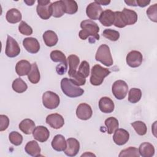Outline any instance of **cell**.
<instances>
[{
    "label": "cell",
    "mask_w": 157,
    "mask_h": 157,
    "mask_svg": "<svg viewBox=\"0 0 157 157\" xmlns=\"http://www.w3.org/2000/svg\"><path fill=\"white\" fill-rule=\"evenodd\" d=\"M80 30L78 36L82 40H86L88 37H92L95 40L99 39V27L98 25L91 20H85L81 22Z\"/></svg>",
    "instance_id": "obj_1"
},
{
    "label": "cell",
    "mask_w": 157,
    "mask_h": 157,
    "mask_svg": "<svg viewBox=\"0 0 157 157\" xmlns=\"http://www.w3.org/2000/svg\"><path fill=\"white\" fill-rule=\"evenodd\" d=\"M63 93L69 98H77L81 96L84 93V90L78 86L75 85L70 78H63L60 83Z\"/></svg>",
    "instance_id": "obj_2"
},
{
    "label": "cell",
    "mask_w": 157,
    "mask_h": 157,
    "mask_svg": "<svg viewBox=\"0 0 157 157\" xmlns=\"http://www.w3.org/2000/svg\"><path fill=\"white\" fill-rule=\"evenodd\" d=\"M110 74L109 69L103 67L99 64H95L91 70V76L90 82L92 85H101L104 78Z\"/></svg>",
    "instance_id": "obj_3"
},
{
    "label": "cell",
    "mask_w": 157,
    "mask_h": 157,
    "mask_svg": "<svg viewBox=\"0 0 157 157\" xmlns=\"http://www.w3.org/2000/svg\"><path fill=\"white\" fill-rule=\"evenodd\" d=\"M95 59L107 67L111 66L113 64L110 48L106 44H102L98 47L96 53Z\"/></svg>",
    "instance_id": "obj_4"
},
{
    "label": "cell",
    "mask_w": 157,
    "mask_h": 157,
    "mask_svg": "<svg viewBox=\"0 0 157 157\" xmlns=\"http://www.w3.org/2000/svg\"><path fill=\"white\" fill-rule=\"evenodd\" d=\"M36 11L42 19H49L53 14L52 2L50 0H38Z\"/></svg>",
    "instance_id": "obj_5"
},
{
    "label": "cell",
    "mask_w": 157,
    "mask_h": 157,
    "mask_svg": "<svg viewBox=\"0 0 157 157\" xmlns=\"http://www.w3.org/2000/svg\"><path fill=\"white\" fill-rule=\"evenodd\" d=\"M59 96L51 91H45L42 95V103L44 106L48 109H55L59 104Z\"/></svg>",
    "instance_id": "obj_6"
},
{
    "label": "cell",
    "mask_w": 157,
    "mask_h": 157,
    "mask_svg": "<svg viewBox=\"0 0 157 157\" xmlns=\"http://www.w3.org/2000/svg\"><path fill=\"white\" fill-rule=\"evenodd\" d=\"M112 91L113 96L118 100L123 99L128 91V84L122 80L115 81L112 86Z\"/></svg>",
    "instance_id": "obj_7"
},
{
    "label": "cell",
    "mask_w": 157,
    "mask_h": 157,
    "mask_svg": "<svg viewBox=\"0 0 157 157\" xmlns=\"http://www.w3.org/2000/svg\"><path fill=\"white\" fill-rule=\"evenodd\" d=\"M20 53V48L18 42L11 36H7L5 50L6 55L9 58L17 56Z\"/></svg>",
    "instance_id": "obj_8"
},
{
    "label": "cell",
    "mask_w": 157,
    "mask_h": 157,
    "mask_svg": "<svg viewBox=\"0 0 157 157\" xmlns=\"http://www.w3.org/2000/svg\"><path fill=\"white\" fill-rule=\"evenodd\" d=\"M142 54L137 50H132L129 52L126 58L127 64L132 68L140 66L142 63Z\"/></svg>",
    "instance_id": "obj_9"
},
{
    "label": "cell",
    "mask_w": 157,
    "mask_h": 157,
    "mask_svg": "<svg viewBox=\"0 0 157 157\" xmlns=\"http://www.w3.org/2000/svg\"><path fill=\"white\" fill-rule=\"evenodd\" d=\"M101 6L95 1L89 4L86 9V13L87 17L91 20H99V17L102 12Z\"/></svg>",
    "instance_id": "obj_10"
},
{
    "label": "cell",
    "mask_w": 157,
    "mask_h": 157,
    "mask_svg": "<svg viewBox=\"0 0 157 157\" xmlns=\"http://www.w3.org/2000/svg\"><path fill=\"white\" fill-rule=\"evenodd\" d=\"M46 123L53 129H58L64 124V120L62 115L59 113H52L46 117Z\"/></svg>",
    "instance_id": "obj_11"
},
{
    "label": "cell",
    "mask_w": 157,
    "mask_h": 157,
    "mask_svg": "<svg viewBox=\"0 0 157 157\" xmlns=\"http://www.w3.org/2000/svg\"><path fill=\"white\" fill-rule=\"evenodd\" d=\"M67 147L64 150V153L68 156L72 157L77 155L80 150V143L75 138H68L66 140Z\"/></svg>",
    "instance_id": "obj_12"
},
{
    "label": "cell",
    "mask_w": 157,
    "mask_h": 157,
    "mask_svg": "<svg viewBox=\"0 0 157 157\" xmlns=\"http://www.w3.org/2000/svg\"><path fill=\"white\" fill-rule=\"evenodd\" d=\"M93 115V110L91 106L86 103L80 104L76 109V115L78 118L82 120L90 119Z\"/></svg>",
    "instance_id": "obj_13"
},
{
    "label": "cell",
    "mask_w": 157,
    "mask_h": 157,
    "mask_svg": "<svg viewBox=\"0 0 157 157\" xmlns=\"http://www.w3.org/2000/svg\"><path fill=\"white\" fill-rule=\"evenodd\" d=\"M129 139V134L124 129L118 128L113 136L114 143L118 145H123L128 142Z\"/></svg>",
    "instance_id": "obj_14"
},
{
    "label": "cell",
    "mask_w": 157,
    "mask_h": 157,
    "mask_svg": "<svg viewBox=\"0 0 157 157\" xmlns=\"http://www.w3.org/2000/svg\"><path fill=\"white\" fill-rule=\"evenodd\" d=\"M23 45L27 52L30 53H36L40 50V44L34 37H26L23 40Z\"/></svg>",
    "instance_id": "obj_15"
},
{
    "label": "cell",
    "mask_w": 157,
    "mask_h": 157,
    "mask_svg": "<svg viewBox=\"0 0 157 157\" xmlns=\"http://www.w3.org/2000/svg\"><path fill=\"white\" fill-rule=\"evenodd\" d=\"M32 134L34 139L39 142H46L50 136L48 129L44 126H38L36 127Z\"/></svg>",
    "instance_id": "obj_16"
},
{
    "label": "cell",
    "mask_w": 157,
    "mask_h": 157,
    "mask_svg": "<svg viewBox=\"0 0 157 157\" xmlns=\"http://www.w3.org/2000/svg\"><path fill=\"white\" fill-rule=\"evenodd\" d=\"M99 108L105 113H112L114 110L115 105L113 101L109 97H102L99 101Z\"/></svg>",
    "instance_id": "obj_17"
},
{
    "label": "cell",
    "mask_w": 157,
    "mask_h": 157,
    "mask_svg": "<svg viewBox=\"0 0 157 157\" xmlns=\"http://www.w3.org/2000/svg\"><path fill=\"white\" fill-rule=\"evenodd\" d=\"M115 20L114 12L110 9H106L101 13L99 20L100 23L104 26L108 27L113 25Z\"/></svg>",
    "instance_id": "obj_18"
},
{
    "label": "cell",
    "mask_w": 157,
    "mask_h": 157,
    "mask_svg": "<svg viewBox=\"0 0 157 157\" xmlns=\"http://www.w3.org/2000/svg\"><path fill=\"white\" fill-rule=\"evenodd\" d=\"M32 64L25 59L20 60L18 61L15 66V71L18 75L19 76H25L29 74L31 69Z\"/></svg>",
    "instance_id": "obj_19"
},
{
    "label": "cell",
    "mask_w": 157,
    "mask_h": 157,
    "mask_svg": "<svg viewBox=\"0 0 157 157\" xmlns=\"http://www.w3.org/2000/svg\"><path fill=\"white\" fill-rule=\"evenodd\" d=\"M53 149L57 151H64L67 147V142L65 137L61 134L56 135L51 143Z\"/></svg>",
    "instance_id": "obj_20"
},
{
    "label": "cell",
    "mask_w": 157,
    "mask_h": 157,
    "mask_svg": "<svg viewBox=\"0 0 157 157\" xmlns=\"http://www.w3.org/2000/svg\"><path fill=\"white\" fill-rule=\"evenodd\" d=\"M139 153L142 157H152L155 155V148L150 142H143L139 147Z\"/></svg>",
    "instance_id": "obj_21"
},
{
    "label": "cell",
    "mask_w": 157,
    "mask_h": 157,
    "mask_svg": "<svg viewBox=\"0 0 157 157\" xmlns=\"http://www.w3.org/2000/svg\"><path fill=\"white\" fill-rule=\"evenodd\" d=\"M25 150V152L29 155L37 157L40 156L41 149L38 143L36 140H31L26 144Z\"/></svg>",
    "instance_id": "obj_22"
},
{
    "label": "cell",
    "mask_w": 157,
    "mask_h": 157,
    "mask_svg": "<svg viewBox=\"0 0 157 157\" xmlns=\"http://www.w3.org/2000/svg\"><path fill=\"white\" fill-rule=\"evenodd\" d=\"M42 38L45 44L49 47L56 45L58 41L57 34L52 30H48L44 32L42 36Z\"/></svg>",
    "instance_id": "obj_23"
},
{
    "label": "cell",
    "mask_w": 157,
    "mask_h": 157,
    "mask_svg": "<svg viewBox=\"0 0 157 157\" xmlns=\"http://www.w3.org/2000/svg\"><path fill=\"white\" fill-rule=\"evenodd\" d=\"M18 127L24 134L29 135L33 133L34 128H36V124L34 121L31 119L26 118L20 123Z\"/></svg>",
    "instance_id": "obj_24"
},
{
    "label": "cell",
    "mask_w": 157,
    "mask_h": 157,
    "mask_svg": "<svg viewBox=\"0 0 157 157\" xmlns=\"http://www.w3.org/2000/svg\"><path fill=\"white\" fill-rule=\"evenodd\" d=\"M6 18L9 23L15 24L21 20L22 15L20 10H18L17 9L12 8L7 12Z\"/></svg>",
    "instance_id": "obj_25"
},
{
    "label": "cell",
    "mask_w": 157,
    "mask_h": 157,
    "mask_svg": "<svg viewBox=\"0 0 157 157\" xmlns=\"http://www.w3.org/2000/svg\"><path fill=\"white\" fill-rule=\"evenodd\" d=\"M67 59L69 64L68 75L71 77L77 71V69L80 64V59L75 55H70Z\"/></svg>",
    "instance_id": "obj_26"
},
{
    "label": "cell",
    "mask_w": 157,
    "mask_h": 157,
    "mask_svg": "<svg viewBox=\"0 0 157 157\" xmlns=\"http://www.w3.org/2000/svg\"><path fill=\"white\" fill-rule=\"evenodd\" d=\"M53 10L52 16L55 18H60L65 13V7L63 0L52 2Z\"/></svg>",
    "instance_id": "obj_27"
},
{
    "label": "cell",
    "mask_w": 157,
    "mask_h": 157,
    "mask_svg": "<svg viewBox=\"0 0 157 157\" xmlns=\"http://www.w3.org/2000/svg\"><path fill=\"white\" fill-rule=\"evenodd\" d=\"M121 12L123 14L126 25H132L137 21V14L132 10L124 8Z\"/></svg>",
    "instance_id": "obj_28"
},
{
    "label": "cell",
    "mask_w": 157,
    "mask_h": 157,
    "mask_svg": "<svg viewBox=\"0 0 157 157\" xmlns=\"http://www.w3.org/2000/svg\"><path fill=\"white\" fill-rule=\"evenodd\" d=\"M28 78L29 81L33 84H36L40 81V74L36 63L32 64L31 69L28 74Z\"/></svg>",
    "instance_id": "obj_29"
},
{
    "label": "cell",
    "mask_w": 157,
    "mask_h": 157,
    "mask_svg": "<svg viewBox=\"0 0 157 157\" xmlns=\"http://www.w3.org/2000/svg\"><path fill=\"white\" fill-rule=\"evenodd\" d=\"M50 58L55 63H61V64L67 66V59L65 55L59 50H53L50 53Z\"/></svg>",
    "instance_id": "obj_30"
},
{
    "label": "cell",
    "mask_w": 157,
    "mask_h": 157,
    "mask_svg": "<svg viewBox=\"0 0 157 157\" xmlns=\"http://www.w3.org/2000/svg\"><path fill=\"white\" fill-rule=\"evenodd\" d=\"M105 125L107 128V133L109 134H113L119 126V123L118 120L113 117L107 118L104 121Z\"/></svg>",
    "instance_id": "obj_31"
},
{
    "label": "cell",
    "mask_w": 157,
    "mask_h": 157,
    "mask_svg": "<svg viewBox=\"0 0 157 157\" xmlns=\"http://www.w3.org/2000/svg\"><path fill=\"white\" fill-rule=\"evenodd\" d=\"M12 88L15 92L17 93H22L26 91L28 85L21 78H17L13 81Z\"/></svg>",
    "instance_id": "obj_32"
},
{
    "label": "cell",
    "mask_w": 157,
    "mask_h": 157,
    "mask_svg": "<svg viewBox=\"0 0 157 157\" xmlns=\"http://www.w3.org/2000/svg\"><path fill=\"white\" fill-rule=\"evenodd\" d=\"M142 97V91L139 88H132L129 91L128 101L132 104L138 102Z\"/></svg>",
    "instance_id": "obj_33"
},
{
    "label": "cell",
    "mask_w": 157,
    "mask_h": 157,
    "mask_svg": "<svg viewBox=\"0 0 157 157\" xmlns=\"http://www.w3.org/2000/svg\"><path fill=\"white\" fill-rule=\"evenodd\" d=\"M64 7L65 13L69 15L75 13L78 10V5L76 1L73 0H63Z\"/></svg>",
    "instance_id": "obj_34"
},
{
    "label": "cell",
    "mask_w": 157,
    "mask_h": 157,
    "mask_svg": "<svg viewBox=\"0 0 157 157\" xmlns=\"http://www.w3.org/2000/svg\"><path fill=\"white\" fill-rule=\"evenodd\" d=\"M137 134L139 136H144L147 132V128L145 123L142 121H136L131 123Z\"/></svg>",
    "instance_id": "obj_35"
},
{
    "label": "cell",
    "mask_w": 157,
    "mask_h": 157,
    "mask_svg": "<svg viewBox=\"0 0 157 157\" xmlns=\"http://www.w3.org/2000/svg\"><path fill=\"white\" fill-rule=\"evenodd\" d=\"M102 36L111 41H117L120 38L118 31L112 29H105L102 32Z\"/></svg>",
    "instance_id": "obj_36"
},
{
    "label": "cell",
    "mask_w": 157,
    "mask_h": 157,
    "mask_svg": "<svg viewBox=\"0 0 157 157\" xmlns=\"http://www.w3.org/2000/svg\"><path fill=\"white\" fill-rule=\"evenodd\" d=\"M119 157H125V156H135L139 157L140 155L139 150L137 148L134 147H129L126 149L122 150L120 154L118 155Z\"/></svg>",
    "instance_id": "obj_37"
},
{
    "label": "cell",
    "mask_w": 157,
    "mask_h": 157,
    "mask_svg": "<svg viewBox=\"0 0 157 157\" xmlns=\"http://www.w3.org/2000/svg\"><path fill=\"white\" fill-rule=\"evenodd\" d=\"M115 13V20L113 22V25L117 28H124L126 25L123 14L120 11L114 12Z\"/></svg>",
    "instance_id": "obj_38"
},
{
    "label": "cell",
    "mask_w": 157,
    "mask_h": 157,
    "mask_svg": "<svg viewBox=\"0 0 157 157\" xmlns=\"http://www.w3.org/2000/svg\"><path fill=\"white\" fill-rule=\"evenodd\" d=\"M9 139L12 144L18 146L23 142V136L17 131H12L9 135Z\"/></svg>",
    "instance_id": "obj_39"
},
{
    "label": "cell",
    "mask_w": 157,
    "mask_h": 157,
    "mask_svg": "<svg viewBox=\"0 0 157 157\" xmlns=\"http://www.w3.org/2000/svg\"><path fill=\"white\" fill-rule=\"evenodd\" d=\"M77 72L83 76L85 78H86L90 75V64L86 61H83L79 65L78 71Z\"/></svg>",
    "instance_id": "obj_40"
},
{
    "label": "cell",
    "mask_w": 157,
    "mask_h": 157,
    "mask_svg": "<svg viewBox=\"0 0 157 157\" xmlns=\"http://www.w3.org/2000/svg\"><path fill=\"white\" fill-rule=\"evenodd\" d=\"M147 15L149 19L155 22H157V4L150 6L146 11Z\"/></svg>",
    "instance_id": "obj_41"
},
{
    "label": "cell",
    "mask_w": 157,
    "mask_h": 157,
    "mask_svg": "<svg viewBox=\"0 0 157 157\" xmlns=\"http://www.w3.org/2000/svg\"><path fill=\"white\" fill-rule=\"evenodd\" d=\"M18 31L23 35L30 36L33 34V29L25 21H21L18 25Z\"/></svg>",
    "instance_id": "obj_42"
},
{
    "label": "cell",
    "mask_w": 157,
    "mask_h": 157,
    "mask_svg": "<svg viewBox=\"0 0 157 157\" xmlns=\"http://www.w3.org/2000/svg\"><path fill=\"white\" fill-rule=\"evenodd\" d=\"M70 79L72 80V82L76 85L77 86H82L84 85L86 83V78L83 77L81 75L78 74L77 71L71 77H70Z\"/></svg>",
    "instance_id": "obj_43"
},
{
    "label": "cell",
    "mask_w": 157,
    "mask_h": 157,
    "mask_svg": "<svg viewBox=\"0 0 157 157\" xmlns=\"http://www.w3.org/2000/svg\"><path fill=\"white\" fill-rule=\"evenodd\" d=\"M9 125V118L5 115H0V131H4L7 129Z\"/></svg>",
    "instance_id": "obj_44"
},
{
    "label": "cell",
    "mask_w": 157,
    "mask_h": 157,
    "mask_svg": "<svg viewBox=\"0 0 157 157\" xmlns=\"http://www.w3.org/2000/svg\"><path fill=\"white\" fill-rule=\"evenodd\" d=\"M137 6L140 7H145L150 3V0H137L136 1Z\"/></svg>",
    "instance_id": "obj_45"
},
{
    "label": "cell",
    "mask_w": 157,
    "mask_h": 157,
    "mask_svg": "<svg viewBox=\"0 0 157 157\" xmlns=\"http://www.w3.org/2000/svg\"><path fill=\"white\" fill-rule=\"evenodd\" d=\"M96 2H97L98 4H99L100 6L101 5H103V6H107L108 4H109L110 3V1H107V0H100V1H98L96 0L94 1Z\"/></svg>",
    "instance_id": "obj_46"
},
{
    "label": "cell",
    "mask_w": 157,
    "mask_h": 157,
    "mask_svg": "<svg viewBox=\"0 0 157 157\" xmlns=\"http://www.w3.org/2000/svg\"><path fill=\"white\" fill-rule=\"evenodd\" d=\"M124 2L130 6H137V4L136 1L134 0H129V1H124Z\"/></svg>",
    "instance_id": "obj_47"
},
{
    "label": "cell",
    "mask_w": 157,
    "mask_h": 157,
    "mask_svg": "<svg viewBox=\"0 0 157 157\" xmlns=\"http://www.w3.org/2000/svg\"><path fill=\"white\" fill-rule=\"evenodd\" d=\"M24 2L26 3L28 6H33L34 3H35L34 1H24Z\"/></svg>",
    "instance_id": "obj_48"
},
{
    "label": "cell",
    "mask_w": 157,
    "mask_h": 157,
    "mask_svg": "<svg viewBox=\"0 0 157 157\" xmlns=\"http://www.w3.org/2000/svg\"><path fill=\"white\" fill-rule=\"evenodd\" d=\"M95 156V155L94 154L91 153H88V152H86L85 153L81 155V156Z\"/></svg>",
    "instance_id": "obj_49"
}]
</instances>
